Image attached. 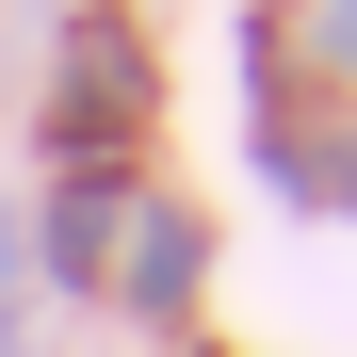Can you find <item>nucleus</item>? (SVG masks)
<instances>
[{"mask_svg": "<svg viewBox=\"0 0 357 357\" xmlns=\"http://www.w3.org/2000/svg\"><path fill=\"white\" fill-rule=\"evenodd\" d=\"M130 130H146V49L114 33V17H82L66 33V98H49V146L98 162V146H130Z\"/></svg>", "mask_w": 357, "mask_h": 357, "instance_id": "1", "label": "nucleus"}, {"mask_svg": "<svg viewBox=\"0 0 357 357\" xmlns=\"http://www.w3.org/2000/svg\"><path fill=\"white\" fill-rule=\"evenodd\" d=\"M195 276H211V227H195V211H130V227H114V292H130L146 325H162Z\"/></svg>", "mask_w": 357, "mask_h": 357, "instance_id": "2", "label": "nucleus"}, {"mask_svg": "<svg viewBox=\"0 0 357 357\" xmlns=\"http://www.w3.org/2000/svg\"><path fill=\"white\" fill-rule=\"evenodd\" d=\"M114 211H130L114 178H66V195H49V227H33V260L66 276V292H98V276H114Z\"/></svg>", "mask_w": 357, "mask_h": 357, "instance_id": "3", "label": "nucleus"}, {"mask_svg": "<svg viewBox=\"0 0 357 357\" xmlns=\"http://www.w3.org/2000/svg\"><path fill=\"white\" fill-rule=\"evenodd\" d=\"M325 49H341V66H357V0H325Z\"/></svg>", "mask_w": 357, "mask_h": 357, "instance_id": "4", "label": "nucleus"}, {"mask_svg": "<svg viewBox=\"0 0 357 357\" xmlns=\"http://www.w3.org/2000/svg\"><path fill=\"white\" fill-rule=\"evenodd\" d=\"M325 195H357V146H341V162H325Z\"/></svg>", "mask_w": 357, "mask_h": 357, "instance_id": "5", "label": "nucleus"}]
</instances>
